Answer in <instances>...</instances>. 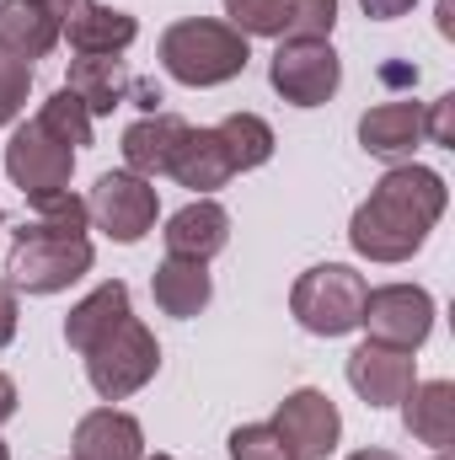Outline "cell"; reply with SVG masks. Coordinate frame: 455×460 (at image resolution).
Instances as JSON below:
<instances>
[{
	"mask_svg": "<svg viewBox=\"0 0 455 460\" xmlns=\"http://www.w3.org/2000/svg\"><path fill=\"white\" fill-rule=\"evenodd\" d=\"M445 204H451V188H445V177L434 166L397 161L375 182V193L353 209L348 246L359 257H370V262H407L429 241V230L440 226Z\"/></svg>",
	"mask_w": 455,
	"mask_h": 460,
	"instance_id": "1",
	"label": "cell"
},
{
	"mask_svg": "<svg viewBox=\"0 0 455 460\" xmlns=\"http://www.w3.org/2000/svg\"><path fill=\"white\" fill-rule=\"evenodd\" d=\"M156 54H161V70H166L172 81L204 92V86H226V81H236V75L246 70L252 43H246L230 22L183 16V22H172V27L161 32Z\"/></svg>",
	"mask_w": 455,
	"mask_h": 460,
	"instance_id": "2",
	"label": "cell"
},
{
	"mask_svg": "<svg viewBox=\"0 0 455 460\" xmlns=\"http://www.w3.org/2000/svg\"><path fill=\"white\" fill-rule=\"evenodd\" d=\"M5 273H11L5 284L16 295H59V289H70L76 279L92 273V241L32 220V226H22L11 235Z\"/></svg>",
	"mask_w": 455,
	"mask_h": 460,
	"instance_id": "3",
	"label": "cell"
},
{
	"mask_svg": "<svg viewBox=\"0 0 455 460\" xmlns=\"http://www.w3.org/2000/svg\"><path fill=\"white\" fill-rule=\"evenodd\" d=\"M364 273H353L348 262H317L295 279L290 289V311L311 338H348L364 316Z\"/></svg>",
	"mask_w": 455,
	"mask_h": 460,
	"instance_id": "4",
	"label": "cell"
},
{
	"mask_svg": "<svg viewBox=\"0 0 455 460\" xmlns=\"http://www.w3.org/2000/svg\"><path fill=\"white\" fill-rule=\"evenodd\" d=\"M81 358H86L92 391H97L103 402H123V396H134V391H145V385L156 380V369H161V343H156V332H150L139 316H123L113 332L97 338Z\"/></svg>",
	"mask_w": 455,
	"mask_h": 460,
	"instance_id": "5",
	"label": "cell"
},
{
	"mask_svg": "<svg viewBox=\"0 0 455 460\" xmlns=\"http://www.w3.org/2000/svg\"><path fill=\"white\" fill-rule=\"evenodd\" d=\"M268 86L290 108H327L343 86V59L327 38H284L268 59Z\"/></svg>",
	"mask_w": 455,
	"mask_h": 460,
	"instance_id": "6",
	"label": "cell"
},
{
	"mask_svg": "<svg viewBox=\"0 0 455 460\" xmlns=\"http://www.w3.org/2000/svg\"><path fill=\"white\" fill-rule=\"evenodd\" d=\"M70 172H76V150L59 145L38 118L11 134V145H5V177L22 188L27 204H38L49 193H65L70 188Z\"/></svg>",
	"mask_w": 455,
	"mask_h": 460,
	"instance_id": "7",
	"label": "cell"
},
{
	"mask_svg": "<svg viewBox=\"0 0 455 460\" xmlns=\"http://www.w3.org/2000/svg\"><path fill=\"white\" fill-rule=\"evenodd\" d=\"M359 327H370V343L386 348H424L434 332V295L424 284H380L364 295V316Z\"/></svg>",
	"mask_w": 455,
	"mask_h": 460,
	"instance_id": "8",
	"label": "cell"
},
{
	"mask_svg": "<svg viewBox=\"0 0 455 460\" xmlns=\"http://www.w3.org/2000/svg\"><path fill=\"white\" fill-rule=\"evenodd\" d=\"M226 16L241 38H333L338 0H226Z\"/></svg>",
	"mask_w": 455,
	"mask_h": 460,
	"instance_id": "9",
	"label": "cell"
},
{
	"mask_svg": "<svg viewBox=\"0 0 455 460\" xmlns=\"http://www.w3.org/2000/svg\"><path fill=\"white\" fill-rule=\"evenodd\" d=\"M86 215H92V226L108 230L113 241L134 246V241H145L156 230L161 204H156V188L145 177H134V172H103L97 188H92V199H86Z\"/></svg>",
	"mask_w": 455,
	"mask_h": 460,
	"instance_id": "10",
	"label": "cell"
},
{
	"mask_svg": "<svg viewBox=\"0 0 455 460\" xmlns=\"http://www.w3.org/2000/svg\"><path fill=\"white\" fill-rule=\"evenodd\" d=\"M273 434L290 445V456L322 460V456H333V450H338L343 418H338V407H333V396H327V391L300 385V391H290V396L279 402V412H273Z\"/></svg>",
	"mask_w": 455,
	"mask_h": 460,
	"instance_id": "11",
	"label": "cell"
},
{
	"mask_svg": "<svg viewBox=\"0 0 455 460\" xmlns=\"http://www.w3.org/2000/svg\"><path fill=\"white\" fill-rule=\"evenodd\" d=\"M348 385L359 391L364 407H397L418 385V358L407 348L386 343H359L348 353Z\"/></svg>",
	"mask_w": 455,
	"mask_h": 460,
	"instance_id": "12",
	"label": "cell"
},
{
	"mask_svg": "<svg viewBox=\"0 0 455 460\" xmlns=\"http://www.w3.org/2000/svg\"><path fill=\"white\" fill-rule=\"evenodd\" d=\"M188 128H193V123H183L177 113L134 118V123L123 128V161H129V172L145 177V182L166 177L172 161H177V150H183V139H188Z\"/></svg>",
	"mask_w": 455,
	"mask_h": 460,
	"instance_id": "13",
	"label": "cell"
},
{
	"mask_svg": "<svg viewBox=\"0 0 455 460\" xmlns=\"http://www.w3.org/2000/svg\"><path fill=\"white\" fill-rule=\"evenodd\" d=\"M166 257H188V262H210L230 246V215L215 199H193L166 220Z\"/></svg>",
	"mask_w": 455,
	"mask_h": 460,
	"instance_id": "14",
	"label": "cell"
},
{
	"mask_svg": "<svg viewBox=\"0 0 455 460\" xmlns=\"http://www.w3.org/2000/svg\"><path fill=\"white\" fill-rule=\"evenodd\" d=\"M65 38V16L49 0H0V49L16 59H43Z\"/></svg>",
	"mask_w": 455,
	"mask_h": 460,
	"instance_id": "15",
	"label": "cell"
},
{
	"mask_svg": "<svg viewBox=\"0 0 455 460\" xmlns=\"http://www.w3.org/2000/svg\"><path fill=\"white\" fill-rule=\"evenodd\" d=\"M65 38L76 54H123L139 38V22L103 0H70L65 5Z\"/></svg>",
	"mask_w": 455,
	"mask_h": 460,
	"instance_id": "16",
	"label": "cell"
},
{
	"mask_svg": "<svg viewBox=\"0 0 455 460\" xmlns=\"http://www.w3.org/2000/svg\"><path fill=\"white\" fill-rule=\"evenodd\" d=\"M70 460H145V429H139V418H129L118 407L86 412L76 423Z\"/></svg>",
	"mask_w": 455,
	"mask_h": 460,
	"instance_id": "17",
	"label": "cell"
},
{
	"mask_svg": "<svg viewBox=\"0 0 455 460\" xmlns=\"http://www.w3.org/2000/svg\"><path fill=\"white\" fill-rule=\"evenodd\" d=\"M359 145L380 161H407L424 145V102H380L359 118Z\"/></svg>",
	"mask_w": 455,
	"mask_h": 460,
	"instance_id": "18",
	"label": "cell"
},
{
	"mask_svg": "<svg viewBox=\"0 0 455 460\" xmlns=\"http://www.w3.org/2000/svg\"><path fill=\"white\" fill-rule=\"evenodd\" d=\"M402 423L418 445L429 450H451L455 445V385L451 380H418L402 402Z\"/></svg>",
	"mask_w": 455,
	"mask_h": 460,
	"instance_id": "19",
	"label": "cell"
},
{
	"mask_svg": "<svg viewBox=\"0 0 455 460\" xmlns=\"http://www.w3.org/2000/svg\"><path fill=\"white\" fill-rule=\"evenodd\" d=\"M65 92H76L92 118H113V108H123V97L134 92V75L123 70L118 54H81V59H70Z\"/></svg>",
	"mask_w": 455,
	"mask_h": 460,
	"instance_id": "20",
	"label": "cell"
},
{
	"mask_svg": "<svg viewBox=\"0 0 455 460\" xmlns=\"http://www.w3.org/2000/svg\"><path fill=\"white\" fill-rule=\"evenodd\" d=\"M150 295H156V305L166 311V316H177V322H188V316H199L204 305H210V295H215V279H210V262H188V257H166L156 273H150Z\"/></svg>",
	"mask_w": 455,
	"mask_h": 460,
	"instance_id": "21",
	"label": "cell"
},
{
	"mask_svg": "<svg viewBox=\"0 0 455 460\" xmlns=\"http://www.w3.org/2000/svg\"><path fill=\"white\" fill-rule=\"evenodd\" d=\"M166 177H177L183 188H193L199 199H210L215 188H226L230 177H236V166H230V155L215 128H188V139H183V150H177V161H172Z\"/></svg>",
	"mask_w": 455,
	"mask_h": 460,
	"instance_id": "22",
	"label": "cell"
},
{
	"mask_svg": "<svg viewBox=\"0 0 455 460\" xmlns=\"http://www.w3.org/2000/svg\"><path fill=\"white\" fill-rule=\"evenodd\" d=\"M123 316H134V311H129V284H123V279H108V284H97V289L65 316V343L76 348V353H86L97 338H108Z\"/></svg>",
	"mask_w": 455,
	"mask_h": 460,
	"instance_id": "23",
	"label": "cell"
},
{
	"mask_svg": "<svg viewBox=\"0 0 455 460\" xmlns=\"http://www.w3.org/2000/svg\"><path fill=\"white\" fill-rule=\"evenodd\" d=\"M215 134H220V145H226L230 166L236 172H257V166H268L273 161V128H268V118L257 113H230L215 123Z\"/></svg>",
	"mask_w": 455,
	"mask_h": 460,
	"instance_id": "24",
	"label": "cell"
},
{
	"mask_svg": "<svg viewBox=\"0 0 455 460\" xmlns=\"http://www.w3.org/2000/svg\"><path fill=\"white\" fill-rule=\"evenodd\" d=\"M38 123H43L59 145H70V150L92 145V113H86V108H81V97H76V92H65V86L38 108Z\"/></svg>",
	"mask_w": 455,
	"mask_h": 460,
	"instance_id": "25",
	"label": "cell"
},
{
	"mask_svg": "<svg viewBox=\"0 0 455 460\" xmlns=\"http://www.w3.org/2000/svg\"><path fill=\"white\" fill-rule=\"evenodd\" d=\"M27 92H32V65L0 49V128L27 108Z\"/></svg>",
	"mask_w": 455,
	"mask_h": 460,
	"instance_id": "26",
	"label": "cell"
},
{
	"mask_svg": "<svg viewBox=\"0 0 455 460\" xmlns=\"http://www.w3.org/2000/svg\"><path fill=\"white\" fill-rule=\"evenodd\" d=\"M230 460H290V445L273 434V423H241L230 434Z\"/></svg>",
	"mask_w": 455,
	"mask_h": 460,
	"instance_id": "27",
	"label": "cell"
},
{
	"mask_svg": "<svg viewBox=\"0 0 455 460\" xmlns=\"http://www.w3.org/2000/svg\"><path fill=\"white\" fill-rule=\"evenodd\" d=\"M32 209H38V220H43V226L70 230V235H86V226H92V215H86V199H76L70 188H65V193H49V199H38Z\"/></svg>",
	"mask_w": 455,
	"mask_h": 460,
	"instance_id": "28",
	"label": "cell"
},
{
	"mask_svg": "<svg viewBox=\"0 0 455 460\" xmlns=\"http://www.w3.org/2000/svg\"><path fill=\"white\" fill-rule=\"evenodd\" d=\"M424 139L455 150V92H445L440 102H429V113H424Z\"/></svg>",
	"mask_w": 455,
	"mask_h": 460,
	"instance_id": "29",
	"label": "cell"
},
{
	"mask_svg": "<svg viewBox=\"0 0 455 460\" xmlns=\"http://www.w3.org/2000/svg\"><path fill=\"white\" fill-rule=\"evenodd\" d=\"M418 0H359V11L364 16H375V22H397V16H407Z\"/></svg>",
	"mask_w": 455,
	"mask_h": 460,
	"instance_id": "30",
	"label": "cell"
},
{
	"mask_svg": "<svg viewBox=\"0 0 455 460\" xmlns=\"http://www.w3.org/2000/svg\"><path fill=\"white\" fill-rule=\"evenodd\" d=\"M16 338V289L0 279V348Z\"/></svg>",
	"mask_w": 455,
	"mask_h": 460,
	"instance_id": "31",
	"label": "cell"
},
{
	"mask_svg": "<svg viewBox=\"0 0 455 460\" xmlns=\"http://www.w3.org/2000/svg\"><path fill=\"white\" fill-rule=\"evenodd\" d=\"M11 418H16V380L0 375V423H11Z\"/></svg>",
	"mask_w": 455,
	"mask_h": 460,
	"instance_id": "32",
	"label": "cell"
},
{
	"mask_svg": "<svg viewBox=\"0 0 455 460\" xmlns=\"http://www.w3.org/2000/svg\"><path fill=\"white\" fill-rule=\"evenodd\" d=\"M134 102L156 113V102H161V86H150V81H134Z\"/></svg>",
	"mask_w": 455,
	"mask_h": 460,
	"instance_id": "33",
	"label": "cell"
},
{
	"mask_svg": "<svg viewBox=\"0 0 455 460\" xmlns=\"http://www.w3.org/2000/svg\"><path fill=\"white\" fill-rule=\"evenodd\" d=\"M440 32L455 38V0H440Z\"/></svg>",
	"mask_w": 455,
	"mask_h": 460,
	"instance_id": "34",
	"label": "cell"
},
{
	"mask_svg": "<svg viewBox=\"0 0 455 460\" xmlns=\"http://www.w3.org/2000/svg\"><path fill=\"white\" fill-rule=\"evenodd\" d=\"M348 460H402V456H391V450H375V445H370V450H353Z\"/></svg>",
	"mask_w": 455,
	"mask_h": 460,
	"instance_id": "35",
	"label": "cell"
},
{
	"mask_svg": "<svg viewBox=\"0 0 455 460\" xmlns=\"http://www.w3.org/2000/svg\"><path fill=\"white\" fill-rule=\"evenodd\" d=\"M49 5H59V16H65V5H70V0H49Z\"/></svg>",
	"mask_w": 455,
	"mask_h": 460,
	"instance_id": "36",
	"label": "cell"
},
{
	"mask_svg": "<svg viewBox=\"0 0 455 460\" xmlns=\"http://www.w3.org/2000/svg\"><path fill=\"white\" fill-rule=\"evenodd\" d=\"M0 460H11V450H5V439H0Z\"/></svg>",
	"mask_w": 455,
	"mask_h": 460,
	"instance_id": "37",
	"label": "cell"
},
{
	"mask_svg": "<svg viewBox=\"0 0 455 460\" xmlns=\"http://www.w3.org/2000/svg\"><path fill=\"white\" fill-rule=\"evenodd\" d=\"M434 460H451V450H434Z\"/></svg>",
	"mask_w": 455,
	"mask_h": 460,
	"instance_id": "38",
	"label": "cell"
},
{
	"mask_svg": "<svg viewBox=\"0 0 455 460\" xmlns=\"http://www.w3.org/2000/svg\"><path fill=\"white\" fill-rule=\"evenodd\" d=\"M150 460H172V456H150Z\"/></svg>",
	"mask_w": 455,
	"mask_h": 460,
	"instance_id": "39",
	"label": "cell"
},
{
	"mask_svg": "<svg viewBox=\"0 0 455 460\" xmlns=\"http://www.w3.org/2000/svg\"><path fill=\"white\" fill-rule=\"evenodd\" d=\"M0 226H5V209H0Z\"/></svg>",
	"mask_w": 455,
	"mask_h": 460,
	"instance_id": "40",
	"label": "cell"
},
{
	"mask_svg": "<svg viewBox=\"0 0 455 460\" xmlns=\"http://www.w3.org/2000/svg\"><path fill=\"white\" fill-rule=\"evenodd\" d=\"M290 460H300V456H290Z\"/></svg>",
	"mask_w": 455,
	"mask_h": 460,
	"instance_id": "41",
	"label": "cell"
}]
</instances>
